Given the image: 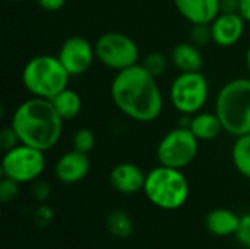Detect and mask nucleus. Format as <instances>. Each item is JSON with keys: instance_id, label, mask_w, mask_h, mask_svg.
Here are the masks:
<instances>
[{"instance_id": "f8f14e48", "label": "nucleus", "mask_w": 250, "mask_h": 249, "mask_svg": "<svg viewBox=\"0 0 250 249\" xmlns=\"http://www.w3.org/2000/svg\"><path fill=\"white\" fill-rule=\"evenodd\" d=\"M91 169L88 154L70 150L62 154L54 164V176L64 185H75L83 181Z\"/></svg>"}, {"instance_id": "a211bd4d", "label": "nucleus", "mask_w": 250, "mask_h": 249, "mask_svg": "<svg viewBox=\"0 0 250 249\" xmlns=\"http://www.w3.org/2000/svg\"><path fill=\"white\" fill-rule=\"evenodd\" d=\"M56 112L64 122H72L75 120L81 112H82V98L81 95L72 90V88H64L62 92H59L53 100H51Z\"/></svg>"}, {"instance_id": "c756f323", "label": "nucleus", "mask_w": 250, "mask_h": 249, "mask_svg": "<svg viewBox=\"0 0 250 249\" xmlns=\"http://www.w3.org/2000/svg\"><path fill=\"white\" fill-rule=\"evenodd\" d=\"M240 0H221V12L226 13H236L239 12Z\"/></svg>"}, {"instance_id": "7c9ffc66", "label": "nucleus", "mask_w": 250, "mask_h": 249, "mask_svg": "<svg viewBox=\"0 0 250 249\" xmlns=\"http://www.w3.org/2000/svg\"><path fill=\"white\" fill-rule=\"evenodd\" d=\"M239 13L245 18L248 23H250V0H240Z\"/></svg>"}, {"instance_id": "393cba45", "label": "nucleus", "mask_w": 250, "mask_h": 249, "mask_svg": "<svg viewBox=\"0 0 250 249\" xmlns=\"http://www.w3.org/2000/svg\"><path fill=\"white\" fill-rule=\"evenodd\" d=\"M18 194H19V183L9 178H3L0 182V200L3 203H10L18 197Z\"/></svg>"}, {"instance_id": "9d476101", "label": "nucleus", "mask_w": 250, "mask_h": 249, "mask_svg": "<svg viewBox=\"0 0 250 249\" xmlns=\"http://www.w3.org/2000/svg\"><path fill=\"white\" fill-rule=\"evenodd\" d=\"M57 57L70 76L85 73L97 59L94 45L82 35H72L66 38L59 48Z\"/></svg>"}, {"instance_id": "2eb2a0df", "label": "nucleus", "mask_w": 250, "mask_h": 249, "mask_svg": "<svg viewBox=\"0 0 250 249\" xmlns=\"http://www.w3.org/2000/svg\"><path fill=\"white\" fill-rule=\"evenodd\" d=\"M240 216L229 208H214L205 217L207 230L218 238H227L236 235Z\"/></svg>"}, {"instance_id": "39448f33", "label": "nucleus", "mask_w": 250, "mask_h": 249, "mask_svg": "<svg viewBox=\"0 0 250 249\" xmlns=\"http://www.w3.org/2000/svg\"><path fill=\"white\" fill-rule=\"evenodd\" d=\"M22 84L32 97L53 100L67 88L72 78L57 56L38 54L31 57L22 69Z\"/></svg>"}, {"instance_id": "a878e982", "label": "nucleus", "mask_w": 250, "mask_h": 249, "mask_svg": "<svg viewBox=\"0 0 250 249\" xmlns=\"http://www.w3.org/2000/svg\"><path fill=\"white\" fill-rule=\"evenodd\" d=\"M18 144H21V139H19L18 134L15 132V129L12 126L3 128L0 131V148L3 151H9L13 147H16Z\"/></svg>"}, {"instance_id": "412c9836", "label": "nucleus", "mask_w": 250, "mask_h": 249, "mask_svg": "<svg viewBox=\"0 0 250 249\" xmlns=\"http://www.w3.org/2000/svg\"><path fill=\"white\" fill-rule=\"evenodd\" d=\"M167 63H168V60H167V57H166L163 53H160V51H152V53H149V54H146V56L144 57V60H142L141 65H142L151 75H154L155 78H158V76H161V75L166 72Z\"/></svg>"}, {"instance_id": "b1692460", "label": "nucleus", "mask_w": 250, "mask_h": 249, "mask_svg": "<svg viewBox=\"0 0 250 249\" xmlns=\"http://www.w3.org/2000/svg\"><path fill=\"white\" fill-rule=\"evenodd\" d=\"M234 236L243 248L250 249V213L240 216L239 227Z\"/></svg>"}, {"instance_id": "bb28decb", "label": "nucleus", "mask_w": 250, "mask_h": 249, "mask_svg": "<svg viewBox=\"0 0 250 249\" xmlns=\"http://www.w3.org/2000/svg\"><path fill=\"white\" fill-rule=\"evenodd\" d=\"M54 219V211L50 205L47 204H41L37 210H35V214H34V222L38 227H47Z\"/></svg>"}, {"instance_id": "473e14b6", "label": "nucleus", "mask_w": 250, "mask_h": 249, "mask_svg": "<svg viewBox=\"0 0 250 249\" xmlns=\"http://www.w3.org/2000/svg\"><path fill=\"white\" fill-rule=\"evenodd\" d=\"M10 1H25V0H10Z\"/></svg>"}, {"instance_id": "6ab92c4d", "label": "nucleus", "mask_w": 250, "mask_h": 249, "mask_svg": "<svg viewBox=\"0 0 250 249\" xmlns=\"http://www.w3.org/2000/svg\"><path fill=\"white\" fill-rule=\"evenodd\" d=\"M231 160L236 170L246 179H250V134L236 136L231 147Z\"/></svg>"}, {"instance_id": "7ed1b4c3", "label": "nucleus", "mask_w": 250, "mask_h": 249, "mask_svg": "<svg viewBox=\"0 0 250 249\" xmlns=\"http://www.w3.org/2000/svg\"><path fill=\"white\" fill-rule=\"evenodd\" d=\"M214 112L229 135L250 134V78L226 82L215 97Z\"/></svg>"}, {"instance_id": "cd10ccee", "label": "nucleus", "mask_w": 250, "mask_h": 249, "mask_svg": "<svg viewBox=\"0 0 250 249\" xmlns=\"http://www.w3.org/2000/svg\"><path fill=\"white\" fill-rule=\"evenodd\" d=\"M31 194H32V198L38 203H45L51 194V186L48 182L45 181H35L32 182V188H31Z\"/></svg>"}, {"instance_id": "ddd939ff", "label": "nucleus", "mask_w": 250, "mask_h": 249, "mask_svg": "<svg viewBox=\"0 0 250 249\" xmlns=\"http://www.w3.org/2000/svg\"><path fill=\"white\" fill-rule=\"evenodd\" d=\"M145 179L146 173L135 163H119L110 172V185L114 191L125 195L144 191Z\"/></svg>"}, {"instance_id": "dca6fc26", "label": "nucleus", "mask_w": 250, "mask_h": 249, "mask_svg": "<svg viewBox=\"0 0 250 249\" xmlns=\"http://www.w3.org/2000/svg\"><path fill=\"white\" fill-rule=\"evenodd\" d=\"M170 59L180 72H199L204 66V56L201 48L190 41L179 43L174 45Z\"/></svg>"}, {"instance_id": "4be33fe9", "label": "nucleus", "mask_w": 250, "mask_h": 249, "mask_svg": "<svg viewBox=\"0 0 250 249\" xmlns=\"http://www.w3.org/2000/svg\"><path fill=\"white\" fill-rule=\"evenodd\" d=\"M73 150L81 153H91L95 147V135L89 128H81L73 135Z\"/></svg>"}, {"instance_id": "4468645a", "label": "nucleus", "mask_w": 250, "mask_h": 249, "mask_svg": "<svg viewBox=\"0 0 250 249\" xmlns=\"http://www.w3.org/2000/svg\"><path fill=\"white\" fill-rule=\"evenodd\" d=\"M174 6L192 25H209L221 13V0H174Z\"/></svg>"}, {"instance_id": "c85d7f7f", "label": "nucleus", "mask_w": 250, "mask_h": 249, "mask_svg": "<svg viewBox=\"0 0 250 249\" xmlns=\"http://www.w3.org/2000/svg\"><path fill=\"white\" fill-rule=\"evenodd\" d=\"M35 1L41 9L48 10V12H57L66 3V0H35Z\"/></svg>"}, {"instance_id": "2f4dec72", "label": "nucleus", "mask_w": 250, "mask_h": 249, "mask_svg": "<svg viewBox=\"0 0 250 249\" xmlns=\"http://www.w3.org/2000/svg\"><path fill=\"white\" fill-rule=\"evenodd\" d=\"M246 68H248V70H249L250 73V45L246 50Z\"/></svg>"}, {"instance_id": "20e7f679", "label": "nucleus", "mask_w": 250, "mask_h": 249, "mask_svg": "<svg viewBox=\"0 0 250 249\" xmlns=\"http://www.w3.org/2000/svg\"><path fill=\"white\" fill-rule=\"evenodd\" d=\"M144 194L157 208L174 211L188 203L190 186L180 169L160 164L146 173Z\"/></svg>"}, {"instance_id": "f03ea898", "label": "nucleus", "mask_w": 250, "mask_h": 249, "mask_svg": "<svg viewBox=\"0 0 250 249\" xmlns=\"http://www.w3.org/2000/svg\"><path fill=\"white\" fill-rule=\"evenodd\" d=\"M64 120L56 112L51 100L31 97L15 109L10 126L22 144L48 151L57 145L63 134Z\"/></svg>"}, {"instance_id": "1a4fd4ad", "label": "nucleus", "mask_w": 250, "mask_h": 249, "mask_svg": "<svg viewBox=\"0 0 250 249\" xmlns=\"http://www.w3.org/2000/svg\"><path fill=\"white\" fill-rule=\"evenodd\" d=\"M199 153V139L186 126L168 131L157 145V160L163 166L183 170Z\"/></svg>"}, {"instance_id": "5701e85b", "label": "nucleus", "mask_w": 250, "mask_h": 249, "mask_svg": "<svg viewBox=\"0 0 250 249\" xmlns=\"http://www.w3.org/2000/svg\"><path fill=\"white\" fill-rule=\"evenodd\" d=\"M209 41H212L209 25H193V28L190 31V43H193L195 45L202 48Z\"/></svg>"}, {"instance_id": "423d86ee", "label": "nucleus", "mask_w": 250, "mask_h": 249, "mask_svg": "<svg viewBox=\"0 0 250 249\" xmlns=\"http://www.w3.org/2000/svg\"><path fill=\"white\" fill-rule=\"evenodd\" d=\"M168 98L176 112L193 116L204 110L209 98V84L199 72H180L170 85Z\"/></svg>"}, {"instance_id": "aec40b11", "label": "nucleus", "mask_w": 250, "mask_h": 249, "mask_svg": "<svg viewBox=\"0 0 250 249\" xmlns=\"http://www.w3.org/2000/svg\"><path fill=\"white\" fill-rule=\"evenodd\" d=\"M105 227L114 238H127L133 230V222L126 211L113 210L105 219Z\"/></svg>"}, {"instance_id": "9b49d317", "label": "nucleus", "mask_w": 250, "mask_h": 249, "mask_svg": "<svg viewBox=\"0 0 250 249\" xmlns=\"http://www.w3.org/2000/svg\"><path fill=\"white\" fill-rule=\"evenodd\" d=\"M246 21L245 18L236 12V13H226L221 12L211 23V38L212 43L218 47H231L237 44L246 29Z\"/></svg>"}, {"instance_id": "6e6552de", "label": "nucleus", "mask_w": 250, "mask_h": 249, "mask_svg": "<svg viewBox=\"0 0 250 249\" xmlns=\"http://www.w3.org/2000/svg\"><path fill=\"white\" fill-rule=\"evenodd\" d=\"M95 57L105 68L120 72L139 63V47L133 38L123 32L108 31L101 34L95 44Z\"/></svg>"}, {"instance_id": "0eeeda50", "label": "nucleus", "mask_w": 250, "mask_h": 249, "mask_svg": "<svg viewBox=\"0 0 250 249\" xmlns=\"http://www.w3.org/2000/svg\"><path fill=\"white\" fill-rule=\"evenodd\" d=\"M45 164V151L21 142L12 150L4 151L1 158V175L19 185L32 183L41 178Z\"/></svg>"}, {"instance_id": "f3484780", "label": "nucleus", "mask_w": 250, "mask_h": 249, "mask_svg": "<svg viewBox=\"0 0 250 249\" xmlns=\"http://www.w3.org/2000/svg\"><path fill=\"white\" fill-rule=\"evenodd\" d=\"M189 129L199 141L215 139L221 132H224L223 123L215 112H199L190 117Z\"/></svg>"}, {"instance_id": "f257e3e1", "label": "nucleus", "mask_w": 250, "mask_h": 249, "mask_svg": "<svg viewBox=\"0 0 250 249\" xmlns=\"http://www.w3.org/2000/svg\"><path fill=\"white\" fill-rule=\"evenodd\" d=\"M110 97L119 112L139 123L157 120L164 109L157 78L141 63L116 72L110 85Z\"/></svg>"}]
</instances>
